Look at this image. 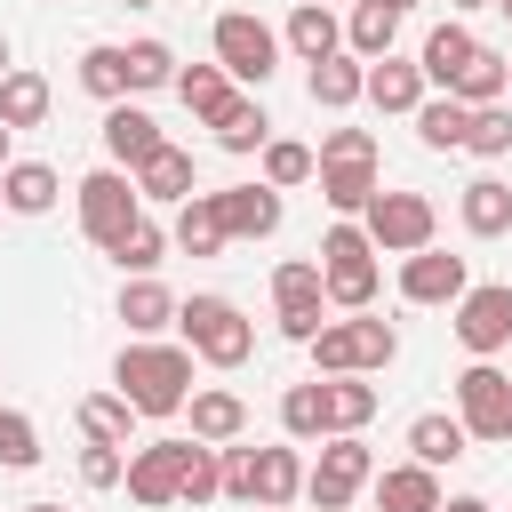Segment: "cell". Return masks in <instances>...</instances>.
I'll return each instance as SVG.
<instances>
[{"label": "cell", "instance_id": "cell-1", "mask_svg": "<svg viewBox=\"0 0 512 512\" xmlns=\"http://www.w3.org/2000/svg\"><path fill=\"white\" fill-rule=\"evenodd\" d=\"M112 384H120V400H128L136 416H176V408L192 400V352H184V344H152V336H136V344L120 352Z\"/></svg>", "mask_w": 512, "mask_h": 512}, {"label": "cell", "instance_id": "cell-2", "mask_svg": "<svg viewBox=\"0 0 512 512\" xmlns=\"http://www.w3.org/2000/svg\"><path fill=\"white\" fill-rule=\"evenodd\" d=\"M224 496L256 512H288L304 496V456L296 448H224Z\"/></svg>", "mask_w": 512, "mask_h": 512}, {"label": "cell", "instance_id": "cell-3", "mask_svg": "<svg viewBox=\"0 0 512 512\" xmlns=\"http://www.w3.org/2000/svg\"><path fill=\"white\" fill-rule=\"evenodd\" d=\"M176 328H184V352L208 360V368H240V360L256 352V328L240 320L232 296H184V304H176Z\"/></svg>", "mask_w": 512, "mask_h": 512}, {"label": "cell", "instance_id": "cell-4", "mask_svg": "<svg viewBox=\"0 0 512 512\" xmlns=\"http://www.w3.org/2000/svg\"><path fill=\"white\" fill-rule=\"evenodd\" d=\"M392 360H400V336H392V320H368V312L328 320V328L312 336V368H320V376H376V368H392Z\"/></svg>", "mask_w": 512, "mask_h": 512}, {"label": "cell", "instance_id": "cell-5", "mask_svg": "<svg viewBox=\"0 0 512 512\" xmlns=\"http://www.w3.org/2000/svg\"><path fill=\"white\" fill-rule=\"evenodd\" d=\"M320 288L344 312H368L376 304V248H368L360 224H328L320 232Z\"/></svg>", "mask_w": 512, "mask_h": 512}, {"label": "cell", "instance_id": "cell-6", "mask_svg": "<svg viewBox=\"0 0 512 512\" xmlns=\"http://www.w3.org/2000/svg\"><path fill=\"white\" fill-rule=\"evenodd\" d=\"M216 64H224V80L264 88V80L280 72V32H272L264 16H248V8H224V16H216Z\"/></svg>", "mask_w": 512, "mask_h": 512}, {"label": "cell", "instance_id": "cell-7", "mask_svg": "<svg viewBox=\"0 0 512 512\" xmlns=\"http://www.w3.org/2000/svg\"><path fill=\"white\" fill-rule=\"evenodd\" d=\"M376 480V456H368V440L360 432H336V440H320V464L304 472V496L320 504V512H352V496Z\"/></svg>", "mask_w": 512, "mask_h": 512}, {"label": "cell", "instance_id": "cell-8", "mask_svg": "<svg viewBox=\"0 0 512 512\" xmlns=\"http://www.w3.org/2000/svg\"><path fill=\"white\" fill-rule=\"evenodd\" d=\"M432 200L424 192H376L368 208H360V232H368V248H384V256H416V248H432Z\"/></svg>", "mask_w": 512, "mask_h": 512}, {"label": "cell", "instance_id": "cell-9", "mask_svg": "<svg viewBox=\"0 0 512 512\" xmlns=\"http://www.w3.org/2000/svg\"><path fill=\"white\" fill-rule=\"evenodd\" d=\"M144 216V200H136V176H120V168H96V176H80V232L96 240V248H120V232Z\"/></svg>", "mask_w": 512, "mask_h": 512}, {"label": "cell", "instance_id": "cell-10", "mask_svg": "<svg viewBox=\"0 0 512 512\" xmlns=\"http://www.w3.org/2000/svg\"><path fill=\"white\" fill-rule=\"evenodd\" d=\"M456 424L472 440H512V376L488 368V360H472L456 376Z\"/></svg>", "mask_w": 512, "mask_h": 512}, {"label": "cell", "instance_id": "cell-11", "mask_svg": "<svg viewBox=\"0 0 512 512\" xmlns=\"http://www.w3.org/2000/svg\"><path fill=\"white\" fill-rule=\"evenodd\" d=\"M272 304H280V336H296V344H312L328 320H320V304H328V288H320V264H304V256H288L280 272H272Z\"/></svg>", "mask_w": 512, "mask_h": 512}, {"label": "cell", "instance_id": "cell-12", "mask_svg": "<svg viewBox=\"0 0 512 512\" xmlns=\"http://www.w3.org/2000/svg\"><path fill=\"white\" fill-rule=\"evenodd\" d=\"M456 336H464V352H472V360L504 352V344H512V288H504V280L464 288V296H456Z\"/></svg>", "mask_w": 512, "mask_h": 512}, {"label": "cell", "instance_id": "cell-13", "mask_svg": "<svg viewBox=\"0 0 512 512\" xmlns=\"http://www.w3.org/2000/svg\"><path fill=\"white\" fill-rule=\"evenodd\" d=\"M176 472H184V440H144L120 480H128V496H136L144 512H168V504H176Z\"/></svg>", "mask_w": 512, "mask_h": 512}, {"label": "cell", "instance_id": "cell-14", "mask_svg": "<svg viewBox=\"0 0 512 512\" xmlns=\"http://www.w3.org/2000/svg\"><path fill=\"white\" fill-rule=\"evenodd\" d=\"M472 288V272H464V256H448V248H416L408 264H400V296L408 304H456Z\"/></svg>", "mask_w": 512, "mask_h": 512}, {"label": "cell", "instance_id": "cell-15", "mask_svg": "<svg viewBox=\"0 0 512 512\" xmlns=\"http://www.w3.org/2000/svg\"><path fill=\"white\" fill-rule=\"evenodd\" d=\"M216 216H224V240H272L280 232V192L272 184H232V192H216Z\"/></svg>", "mask_w": 512, "mask_h": 512}, {"label": "cell", "instance_id": "cell-16", "mask_svg": "<svg viewBox=\"0 0 512 512\" xmlns=\"http://www.w3.org/2000/svg\"><path fill=\"white\" fill-rule=\"evenodd\" d=\"M160 144H168V136L152 128V112H136V104H112V112H104V152H112V168H128V176H136Z\"/></svg>", "mask_w": 512, "mask_h": 512}, {"label": "cell", "instance_id": "cell-17", "mask_svg": "<svg viewBox=\"0 0 512 512\" xmlns=\"http://www.w3.org/2000/svg\"><path fill=\"white\" fill-rule=\"evenodd\" d=\"M288 48H296V64H328V56H344V24L320 8V0H296L288 8V32H280Z\"/></svg>", "mask_w": 512, "mask_h": 512}, {"label": "cell", "instance_id": "cell-18", "mask_svg": "<svg viewBox=\"0 0 512 512\" xmlns=\"http://www.w3.org/2000/svg\"><path fill=\"white\" fill-rule=\"evenodd\" d=\"M472 48H480V40H472L464 24H432V32H424V48H416L424 88H440V96H448V88H456V72L472 64Z\"/></svg>", "mask_w": 512, "mask_h": 512}, {"label": "cell", "instance_id": "cell-19", "mask_svg": "<svg viewBox=\"0 0 512 512\" xmlns=\"http://www.w3.org/2000/svg\"><path fill=\"white\" fill-rule=\"evenodd\" d=\"M56 192H64V176L48 160H8L0 168V208H16V216H48Z\"/></svg>", "mask_w": 512, "mask_h": 512}, {"label": "cell", "instance_id": "cell-20", "mask_svg": "<svg viewBox=\"0 0 512 512\" xmlns=\"http://www.w3.org/2000/svg\"><path fill=\"white\" fill-rule=\"evenodd\" d=\"M456 216H464L472 240H504V232H512V184H504V176H472L464 200H456Z\"/></svg>", "mask_w": 512, "mask_h": 512}, {"label": "cell", "instance_id": "cell-21", "mask_svg": "<svg viewBox=\"0 0 512 512\" xmlns=\"http://www.w3.org/2000/svg\"><path fill=\"white\" fill-rule=\"evenodd\" d=\"M360 96H368L376 112H416V104H424V72H416L408 56H376L368 80H360Z\"/></svg>", "mask_w": 512, "mask_h": 512}, {"label": "cell", "instance_id": "cell-22", "mask_svg": "<svg viewBox=\"0 0 512 512\" xmlns=\"http://www.w3.org/2000/svg\"><path fill=\"white\" fill-rule=\"evenodd\" d=\"M376 512H440V472H424V464H384V472H376Z\"/></svg>", "mask_w": 512, "mask_h": 512}, {"label": "cell", "instance_id": "cell-23", "mask_svg": "<svg viewBox=\"0 0 512 512\" xmlns=\"http://www.w3.org/2000/svg\"><path fill=\"white\" fill-rule=\"evenodd\" d=\"M184 408H192V440H208V448H232L248 432V400L240 392H192Z\"/></svg>", "mask_w": 512, "mask_h": 512}, {"label": "cell", "instance_id": "cell-24", "mask_svg": "<svg viewBox=\"0 0 512 512\" xmlns=\"http://www.w3.org/2000/svg\"><path fill=\"white\" fill-rule=\"evenodd\" d=\"M504 88H512V56H496V48H472V64L456 72V104L464 112H480V104H504Z\"/></svg>", "mask_w": 512, "mask_h": 512}, {"label": "cell", "instance_id": "cell-25", "mask_svg": "<svg viewBox=\"0 0 512 512\" xmlns=\"http://www.w3.org/2000/svg\"><path fill=\"white\" fill-rule=\"evenodd\" d=\"M280 432H288V440H336V424H328V384H320V376L280 392Z\"/></svg>", "mask_w": 512, "mask_h": 512}, {"label": "cell", "instance_id": "cell-26", "mask_svg": "<svg viewBox=\"0 0 512 512\" xmlns=\"http://www.w3.org/2000/svg\"><path fill=\"white\" fill-rule=\"evenodd\" d=\"M464 440H472V432H464L456 416H440V408H432V416H416V424H408V464L440 472V464H456V456H464Z\"/></svg>", "mask_w": 512, "mask_h": 512}, {"label": "cell", "instance_id": "cell-27", "mask_svg": "<svg viewBox=\"0 0 512 512\" xmlns=\"http://www.w3.org/2000/svg\"><path fill=\"white\" fill-rule=\"evenodd\" d=\"M392 32H400V16H392L384 0H352V16H344V56L376 64V56H392Z\"/></svg>", "mask_w": 512, "mask_h": 512}, {"label": "cell", "instance_id": "cell-28", "mask_svg": "<svg viewBox=\"0 0 512 512\" xmlns=\"http://www.w3.org/2000/svg\"><path fill=\"white\" fill-rule=\"evenodd\" d=\"M136 200H192V152H176V144H160L144 168H136Z\"/></svg>", "mask_w": 512, "mask_h": 512}, {"label": "cell", "instance_id": "cell-29", "mask_svg": "<svg viewBox=\"0 0 512 512\" xmlns=\"http://www.w3.org/2000/svg\"><path fill=\"white\" fill-rule=\"evenodd\" d=\"M184 256H216L224 248V216H216V192H192L184 208H176V232H168Z\"/></svg>", "mask_w": 512, "mask_h": 512}, {"label": "cell", "instance_id": "cell-30", "mask_svg": "<svg viewBox=\"0 0 512 512\" xmlns=\"http://www.w3.org/2000/svg\"><path fill=\"white\" fill-rule=\"evenodd\" d=\"M120 320H128V336H160V328H176V296L160 280H128L120 288Z\"/></svg>", "mask_w": 512, "mask_h": 512}, {"label": "cell", "instance_id": "cell-31", "mask_svg": "<svg viewBox=\"0 0 512 512\" xmlns=\"http://www.w3.org/2000/svg\"><path fill=\"white\" fill-rule=\"evenodd\" d=\"M176 96H184V112L192 120H224V104H232V80H224V64H192V72H176Z\"/></svg>", "mask_w": 512, "mask_h": 512}, {"label": "cell", "instance_id": "cell-32", "mask_svg": "<svg viewBox=\"0 0 512 512\" xmlns=\"http://www.w3.org/2000/svg\"><path fill=\"white\" fill-rule=\"evenodd\" d=\"M360 80H368V64H360V56H328V64H312V72H304L312 104H328V112L360 104Z\"/></svg>", "mask_w": 512, "mask_h": 512}, {"label": "cell", "instance_id": "cell-33", "mask_svg": "<svg viewBox=\"0 0 512 512\" xmlns=\"http://www.w3.org/2000/svg\"><path fill=\"white\" fill-rule=\"evenodd\" d=\"M216 144H224V152H264V144H272V112H264L256 96H232L224 120H216Z\"/></svg>", "mask_w": 512, "mask_h": 512}, {"label": "cell", "instance_id": "cell-34", "mask_svg": "<svg viewBox=\"0 0 512 512\" xmlns=\"http://www.w3.org/2000/svg\"><path fill=\"white\" fill-rule=\"evenodd\" d=\"M408 120H416V136H424L432 152H464V128H472V112H464L456 96H424Z\"/></svg>", "mask_w": 512, "mask_h": 512}, {"label": "cell", "instance_id": "cell-35", "mask_svg": "<svg viewBox=\"0 0 512 512\" xmlns=\"http://www.w3.org/2000/svg\"><path fill=\"white\" fill-rule=\"evenodd\" d=\"M208 496H224V448H208V440H184L176 504H208Z\"/></svg>", "mask_w": 512, "mask_h": 512}, {"label": "cell", "instance_id": "cell-36", "mask_svg": "<svg viewBox=\"0 0 512 512\" xmlns=\"http://www.w3.org/2000/svg\"><path fill=\"white\" fill-rule=\"evenodd\" d=\"M80 432H88V440H104V448H128L136 408H128L120 392H88V400H80Z\"/></svg>", "mask_w": 512, "mask_h": 512}, {"label": "cell", "instance_id": "cell-37", "mask_svg": "<svg viewBox=\"0 0 512 512\" xmlns=\"http://www.w3.org/2000/svg\"><path fill=\"white\" fill-rule=\"evenodd\" d=\"M48 120V80L40 72H8L0 80V128H40Z\"/></svg>", "mask_w": 512, "mask_h": 512}, {"label": "cell", "instance_id": "cell-38", "mask_svg": "<svg viewBox=\"0 0 512 512\" xmlns=\"http://www.w3.org/2000/svg\"><path fill=\"white\" fill-rule=\"evenodd\" d=\"M312 168H320V160H312V144H296V136H272V144H264V184H272V192L312 184Z\"/></svg>", "mask_w": 512, "mask_h": 512}, {"label": "cell", "instance_id": "cell-39", "mask_svg": "<svg viewBox=\"0 0 512 512\" xmlns=\"http://www.w3.org/2000/svg\"><path fill=\"white\" fill-rule=\"evenodd\" d=\"M376 416V384L368 376H328V424L336 432H360Z\"/></svg>", "mask_w": 512, "mask_h": 512}, {"label": "cell", "instance_id": "cell-40", "mask_svg": "<svg viewBox=\"0 0 512 512\" xmlns=\"http://www.w3.org/2000/svg\"><path fill=\"white\" fill-rule=\"evenodd\" d=\"M128 88H176V48L168 40H128Z\"/></svg>", "mask_w": 512, "mask_h": 512}, {"label": "cell", "instance_id": "cell-41", "mask_svg": "<svg viewBox=\"0 0 512 512\" xmlns=\"http://www.w3.org/2000/svg\"><path fill=\"white\" fill-rule=\"evenodd\" d=\"M80 88L104 96V104H128V56L120 48H88L80 56Z\"/></svg>", "mask_w": 512, "mask_h": 512}, {"label": "cell", "instance_id": "cell-42", "mask_svg": "<svg viewBox=\"0 0 512 512\" xmlns=\"http://www.w3.org/2000/svg\"><path fill=\"white\" fill-rule=\"evenodd\" d=\"M320 200H328L336 216H360V208L376 200V168H320Z\"/></svg>", "mask_w": 512, "mask_h": 512}, {"label": "cell", "instance_id": "cell-43", "mask_svg": "<svg viewBox=\"0 0 512 512\" xmlns=\"http://www.w3.org/2000/svg\"><path fill=\"white\" fill-rule=\"evenodd\" d=\"M160 256H168V232H160L152 216H136V224L120 232V248H112V264H120V272H136V280H144Z\"/></svg>", "mask_w": 512, "mask_h": 512}, {"label": "cell", "instance_id": "cell-44", "mask_svg": "<svg viewBox=\"0 0 512 512\" xmlns=\"http://www.w3.org/2000/svg\"><path fill=\"white\" fill-rule=\"evenodd\" d=\"M312 160H320V168H376V136H368V128H328ZM320 168H312V176H320Z\"/></svg>", "mask_w": 512, "mask_h": 512}, {"label": "cell", "instance_id": "cell-45", "mask_svg": "<svg viewBox=\"0 0 512 512\" xmlns=\"http://www.w3.org/2000/svg\"><path fill=\"white\" fill-rule=\"evenodd\" d=\"M464 152L504 160V152H512V104H480V112H472V128H464Z\"/></svg>", "mask_w": 512, "mask_h": 512}, {"label": "cell", "instance_id": "cell-46", "mask_svg": "<svg viewBox=\"0 0 512 512\" xmlns=\"http://www.w3.org/2000/svg\"><path fill=\"white\" fill-rule=\"evenodd\" d=\"M0 464H8V472H32V464H40V432H32L24 408H0Z\"/></svg>", "mask_w": 512, "mask_h": 512}, {"label": "cell", "instance_id": "cell-47", "mask_svg": "<svg viewBox=\"0 0 512 512\" xmlns=\"http://www.w3.org/2000/svg\"><path fill=\"white\" fill-rule=\"evenodd\" d=\"M120 472H128V456H120V448H104V440H88V448H80V480H88V488H120Z\"/></svg>", "mask_w": 512, "mask_h": 512}, {"label": "cell", "instance_id": "cell-48", "mask_svg": "<svg viewBox=\"0 0 512 512\" xmlns=\"http://www.w3.org/2000/svg\"><path fill=\"white\" fill-rule=\"evenodd\" d=\"M440 512H496L488 496H440Z\"/></svg>", "mask_w": 512, "mask_h": 512}, {"label": "cell", "instance_id": "cell-49", "mask_svg": "<svg viewBox=\"0 0 512 512\" xmlns=\"http://www.w3.org/2000/svg\"><path fill=\"white\" fill-rule=\"evenodd\" d=\"M8 72H16V64H8V40H0V80H8Z\"/></svg>", "mask_w": 512, "mask_h": 512}, {"label": "cell", "instance_id": "cell-50", "mask_svg": "<svg viewBox=\"0 0 512 512\" xmlns=\"http://www.w3.org/2000/svg\"><path fill=\"white\" fill-rule=\"evenodd\" d=\"M8 136H16V128H0V168H8Z\"/></svg>", "mask_w": 512, "mask_h": 512}, {"label": "cell", "instance_id": "cell-51", "mask_svg": "<svg viewBox=\"0 0 512 512\" xmlns=\"http://www.w3.org/2000/svg\"><path fill=\"white\" fill-rule=\"evenodd\" d=\"M448 8H496V0H448Z\"/></svg>", "mask_w": 512, "mask_h": 512}, {"label": "cell", "instance_id": "cell-52", "mask_svg": "<svg viewBox=\"0 0 512 512\" xmlns=\"http://www.w3.org/2000/svg\"><path fill=\"white\" fill-rule=\"evenodd\" d=\"M384 8H392V16H408V8H416V0H384Z\"/></svg>", "mask_w": 512, "mask_h": 512}, {"label": "cell", "instance_id": "cell-53", "mask_svg": "<svg viewBox=\"0 0 512 512\" xmlns=\"http://www.w3.org/2000/svg\"><path fill=\"white\" fill-rule=\"evenodd\" d=\"M24 512H64V504H24Z\"/></svg>", "mask_w": 512, "mask_h": 512}, {"label": "cell", "instance_id": "cell-54", "mask_svg": "<svg viewBox=\"0 0 512 512\" xmlns=\"http://www.w3.org/2000/svg\"><path fill=\"white\" fill-rule=\"evenodd\" d=\"M120 8H152V0H120Z\"/></svg>", "mask_w": 512, "mask_h": 512}, {"label": "cell", "instance_id": "cell-55", "mask_svg": "<svg viewBox=\"0 0 512 512\" xmlns=\"http://www.w3.org/2000/svg\"><path fill=\"white\" fill-rule=\"evenodd\" d=\"M496 8H504V16H512V0H496Z\"/></svg>", "mask_w": 512, "mask_h": 512}, {"label": "cell", "instance_id": "cell-56", "mask_svg": "<svg viewBox=\"0 0 512 512\" xmlns=\"http://www.w3.org/2000/svg\"><path fill=\"white\" fill-rule=\"evenodd\" d=\"M320 8H328V0H320Z\"/></svg>", "mask_w": 512, "mask_h": 512}]
</instances>
